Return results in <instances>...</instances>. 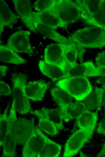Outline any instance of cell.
<instances>
[{"label":"cell","mask_w":105,"mask_h":157,"mask_svg":"<svg viewBox=\"0 0 105 157\" xmlns=\"http://www.w3.org/2000/svg\"><path fill=\"white\" fill-rule=\"evenodd\" d=\"M96 156L99 157L105 156V143L101 149Z\"/></svg>","instance_id":"d590c367"},{"label":"cell","mask_w":105,"mask_h":157,"mask_svg":"<svg viewBox=\"0 0 105 157\" xmlns=\"http://www.w3.org/2000/svg\"><path fill=\"white\" fill-rule=\"evenodd\" d=\"M96 82L102 85L105 84V73L96 81Z\"/></svg>","instance_id":"e575fe53"},{"label":"cell","mask_w":105,"mask_h":157,"mask_svg":"<svg viewBox=\"0 0 105 157\" xmlns=\"http://www.w3.org/2000/svg\"><path fill=\"white\" fill-rule=\"evenodd\" d=\"M8 126L7 132L3 141V152L2 156L16 157V146L17 143L12 134V129L17 118L14 102L13 101L8 115Z\"/></svg>","instance_id":"52a82bcc"},{"label":"cell","mask_w":105,"mask_h":157,"mask_svg":"<svg viewBox=\"0 0 105 157\" xmlns=\"http://www.w3.org/2000/svg\"><path fill=\"white\" fill-rule=\"evenodd\" d=\"M94 131L79 128L68 139L65 144L63 157L75 155L92 136Z\"/></svg>","instance_id":"5b68a950"},{"label":"cell","mask_w":105,"mask_h":157,"mask_svg":"<svg viewBox=\"0 0 105 157\" xmlns=\"http://www.w3.org/2000/svg\"><path fill=\"white\" fill-rule=\"evenodd\" d=\"M42 132L39 128L34 127L32 133L24 145L23 157H37L44 144Z\"/></svg>","instance_id":"30bf717a"},{"label":"cell","mask_w":105,"mask_h":157,"mask_svg":"<svg viewBox=\"0 0 105 157\" xmlns=\"http://www.w3.org/2000/svg\"><path fill=\"white\" fill-rule=\"evenodd\" d=\"M36 30L46 37L51 39L58 43L70 44L74 42L62 35L55 30L47 26L40 24L34 26Z\"/></svg>","instance_id":"603a6c76"},{"label":"cell","mask_w":105,"mask_h":157,"mask_svg":"<svg viewBox=\"0 0 105 157\" xmlns=\"http://www.w3.org/2000/svg\"><path fill=\"white\" fill-rule=\"evenodd\" d=\"M103 0H75L81 14V18L85 22L91 19L99 9Z\"/></svg>","instance_id":"ac0fdd59"},{"label":"cell","mask_w":105,"mask_h":157,"mask_svg":"<svg viewBox=\"0 0 105 157\" xmlns=\"http://www.w3.org/2000/svg\"><path fill=\"white\" fill-rule=\"evenodd\" d=\"M9 105L8 106L2 114L0 115V146L3 145L5 138L7 132L8 126V111Z\"/></svg>","instance_id":"f1b7e54d"},{"label":"cell","mask_w":105,"mask_h":157,"mask_svg":"<svg viewBox=\"0 0 105 157\" xmlns=\"http://www.w3.org/2000/svg\"><path fill=\"white\" fill-rule=\"evenodd\" d=\"M27 80V77L24 74L15 73L12 74L13 100L14 102L16 111L22 115L30 112L31 109L30 99L26 96L24 91Z\"/></svg>","instance_id":"3957f363"},{"label":"cell","mask_w":105,"mask_h":157,"mask_svg":"<svg viewBox=\"0 0 105 157\" xmlns=\"http://www.w3.org/2000/svg\"><path fill=\"white\" fill-rule=\"evenodd\" d=\"M95 65L100 70H105V51L98 54L95 59Z\"/></svg>","instance_id":"4dcf8cb0"},{"label":"cell","mask_w":105,"mask_h":157,"mask_svg":"<svg viewBox=\"0 0 105 157\" xmlns=\"http://www.w3.org/2000/svg\"><path fill=\"white\" fill-rule=\"evenodd\" d=\"M49 87V84L43 80L30 82L25 85V94L27 98L32 101H41Z\"/></svg>","instance_id":"5bb4252c"},{"label":"cell","mask_w":105,"mask_h":157,"mask_svg":"<svg viewBox=\"0 0 105 157\" xmlns=\"http://www.w3.org/2000/svg\"><path fill=\"white\" fill-rule=\"evenodd\" d=\"M33 119H18L14 123L12 134L17 144L24 145L32 133L35 127Z\"/></svg>","instance_id":"9c48e42d"},{"label":"cell","mask_w":105,"mask_h":157,"mask_svg":"<svg viewBox=\"0 0 105 157\" xmlns=\"http://www.w3.org/2000/svg\"><path fill=\"white\" fill-rule=\"evenodd\" d=\"M86 22L88 24L99 27L105 30V0H103L98 11L91 19Z\"/></svg>","instance_id":"484cf974"},{"label":"cell","mask_w":105,"mask_h":157,"mask_svg":"<svg viewBox=\"0 0 105 157\" xmlns=\"http://www.w3.org/2000/svg\"><path fill=\"white\" fill-rule=\"evenodd\" d=\"M51 94L59 107L62 110L64 116V120L68 122V109L73 102L72 97L67 92L58 87H53L50 89Z\"/></svg>","instance_id":"e0dca14e"},{"label":"cell","mask_w":105,"mask_h":157,"mask_svg":"<svg viewBox=\"0 0 105 157\" xmlns=\"http://www.w3.org/2000/svg\"><path fill=\"white\" fill-rule=\"evenodd\" d=\"M103 107L104 113L101 120L99 124L97 132L98 134L105 135V106Z\"/></svg>","instance_id":"d6a6232c"},{"label":"cell","mask_w":105,"mask_h":157,"mask_svg":"<svg viewBox=\"0 0 105 157\" xmlns=\"http://www.w3.org/2000/svg\"><path fill=\"white\" fill-rule=\"evenodd\" d=\"M105 73L104 71L99 70L92 61H88L68 70L65 72L64 78L73 77H100Z\"/></svg>","instance_id":"8fae6325"},{"label":"cell","mask_w":105,"mask_h":157,"mask_svg":"<svg viewBox=\"0 0 105 157\" xmlns=\"http://www.w3.org/2000/svg\"><path fill=\"white\" fill-rule=\"evenodd\" d=\"M14 8L24 24L29 30L35 32L33 23V11L29 0H12Z\"/></svg>","instance_id":"4fadbf2b"},{"label":"cell","mask_w":105,"mask_h":157,"mask_svg":"<svg viewBox=\"0 0 105 157\" xmlns=\"http://www.w3.org/2000/svg\"><path fill=\"white\" fill-rule=\"evenodd\" d=\"M32 14L34 26L40 24L56 30L59 27L66 28L68 25L48 11H33Z\"/></svg>","instance_id":"9a60e30c"},{"label":"cell","mask_w":105,"mask_h":157,"mask_svg":"<svg viewBox=\"0 0 105 157\" xmlns=\"http://www.w3.org/2000/svg\"><path fill=\"white\" fill-rule=\"evenodd\" d=\"M30 112L37 117L44 118L52 121L59 129L62 130L64 129L63 120L64 116L62 110L59 107L54 109L43 107L40 109L31 111Z\"/></svg>","instance_id":"2e32d148"},{"label":"cell","mask_w":105,"mask_h":157,"mask_svg":"<svg viewBox=\"0 0 105 157\" xmlns=\"http://www.w3.org/2000/svg\"><path fill=\"white\" fill-rule=\"evenodd\" d=\"M44 139L43 147L37 157H58L60 154L62 146L52 140L42 132Z\"/></svg>","instance_id":"44dd1931"},{"label":"cell","mask_w":105,"mask_h":157,"mask_svg":"<svg viewBox=\"0 0 105 157\" xmlns=\"http://www.w3.org/2000/svg\"><path fill=\"white\" fill-rule=\"evenodd\" d=\"M84 48H101L105 46V30L92 26L77 30L68 38Z\"/></svg>","instance_id":"6da1fadb"},{"label":"cell","mask_w":105,"mask_h":157,"mask_svg":"<svg viewBox=\"0 0 105 157\" xmlns=\"http://www.w3.org/2000/svg\"><path fill=\"white\" fill-rule=\"evenodd\" d=\"M19 18L20 17L11 11L4 0H0V36L4 27H7L12 29Z\"/></svg>","instance_id":"d6986e66"},{"label":"cell","mask_w":105,"mask_h":157,"mask_svg":"<svg viewBox=\"0 0 105 157\" xmlns=\"http://www.w3.org/2000/svg\"><path fill=\"white\" fill-rule=\"evenodd\" d=\"M11 91L9 85L2 80L0 81V95L6 96L10 95Z\"/></svg>","instance_id":"1f68e13d"},{"label":"cell","mask_w":105,"mask_h":157,"mask_svg":"<svg viewBox=\"0 0 105 157\" xmlns=\"http://www.w3.org/2000/svg\"><path fill=\"white\" fill-rule=\"evenodd\" d=\"M62 45L68 71L77 65L78 59L82 62L85 50L84 48L75 43Z\"/></svg>","instance_id":"7c38bea8"},{"label":"cell","mask_w":105,"mask_h":157,"mask_svg":"<svg viewBox=\"0 0 105 157\" xmlns=\"http://www.w3.org/2000/svg\"><path fill=\"white\" fill-rule=\"evenodd\" d=\"M103 89L102 87H95L94 90L82 101L86 110L98 113L100 110Z\"/></svg>","instance_id":"ffe728a7"},{"label":"cell","mask_w":105,"mask_h":157,"mask_svg":"<svg viewBox=\"0 0 105 157\" xmlns=\"http://www.w3.org/2000/svg\"><path fill=\"white\" fill-rule=\"evenodd\" d=\"M57 87L65 91L77 101H82L93 90L86 77H73L60 79L55 84Z\"/></svg>","instance_id":"7a4b0ae2"},{"label":"cell","mask_w":105,"mask_h":157,"mask_svg":"<svg viewBox=\"0 0 105 157\" xmlns=\"http://www.w3.org/2000/svg\"><path fill=\"white\" fill-rule=\"evenodd\" d=\"M38 66L42 73L53 81H57L64 78L65 72L59 67L47 64L42 60L39 61Z\"/></svg>","instance_id":"7402d4cb"},{"label":"cell","mask_w":105,"mask_h":157,"mask_svg":"<svg viewBox=\"0 0 105 157\" xmlns=\"http://www.w3.org/2000/svg\"><path fill=\"white\" fill-rule=\"evenodd\" d=\"M48 11L68 25L81 18L78 5L74 1L71 0H56L55 4Z\"/></svg>","instance_id":"277c9868"},{"label":"cell","mask_w":105,"mask_h":157,"mask_svg":"<svg viewBox=\"0 0 105 157\" xmlns=\"http://www.w3.org/2000/svg\"><path fill=\"white\" fill-rule=\"evenodd\" d=\"M30 35L29 31L19 30L9 37L7 43L5 45L17 53H25L30 55L33 53L30 43Z\"/></svg>","instance_id":"8992f818"},{"label":"cell","mask_w":105,"mask_h":157,"mask_svg":"<svg viewBox=\"0 0 105 157\" xmlns=\"http://www.w3.org/2000/svg\"><path fill=\"white\" fill-rule=\"evenodd\" d=\"M37 117L38 119V126L41 130L52 136L56 135L59 133L58 129L53 123L44 118Z\"/></svg>","instance_id":"83f0119b"},{"label":"cell","mask_w":105,"mask_h":157,"mask_svg":"<svg viewBox=\"0 0 105 157\" xmlns=\"http://www.w3.org/2000/svg\"><path fill=\"white\" fill-rule=\"evenodd\" d=\"M97 113L85 110L76 120L78 126L80 128L94 131L97 120Z\"/></svg>","instance_id":"cb8c5ba5"},{"label":"cell","mask_w":105,"mask_h":157,"mask_svg":"<svg viewBox=\"0 0 105 157\" xmlns=\"http://www.w3.org/2000/svg\"><path fill=\"white\" fill-rule=\"evenodd\" d=\"M0 61L1 62L19 65L25 63L26 61L17 53L5 45H0Z\"/></svg>","instance_id":"d4e9b609"},{"label":"cell","mask_w":105,"mask_h":157,"mask_svg":"<svg viewBox=\"0 0 105 157\" xmlns=\"http://www.w3.org/2000/svg\"><path fill=\"white\" fill-rule=\"evenodd\" d=\"M85 110V107L82 101H77L72 102L68 110L69 120H77Z\"/></svg>","instance_id":"4316f807"},{"label":"cell","mask_w":105,"mask_h":157,"mask_svg":"<svg viewBox=\"0 0 105 157\" xmlns=\"http://www.w3.org/2000/svg\"><path fill=\"white\" fill-rule=\"evenodd\" d=\"M56 0H37L33 5L34 9L39 12L49 11L55 4Z\"/></svg>","instance_id":"f546056e"},{"label":"cell","mask_w":105,"mask_h":157,"mask_svg":"<svg viewBox=\"0 0 105 157\" xmlns=\"http://www.w3.org/2000/svg\"><path fill=\"white\" fill-rule=\"evenodd\" d=\"M44 61L59 67L65 73L68 70L62 43H55L47 46L44 50Z\"/></svg>","instance_id":"ba28073f"},{"label":"cell","mask_w":105,"mask_h":157,"mask_svg":"<svg viewBox=\"0 0 105 157\" xmlns=\"http://www.w3.org/2000/svg\"><path fill=\"white\" fill-rule=\"evenodd\" d=\"M8 69V66L0 65V78L5 76L6 75V72Z\"/></svg>","instance_id":"836d02e7"}]
</instances>
